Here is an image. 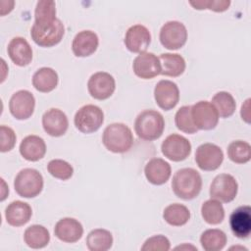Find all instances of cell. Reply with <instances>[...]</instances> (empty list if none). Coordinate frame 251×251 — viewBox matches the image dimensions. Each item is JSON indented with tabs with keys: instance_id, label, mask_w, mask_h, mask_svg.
I'll use <instances>...</instances> for the list:
<instances>
[{
	"instance_id": "6da1fadb",
	"label": "cell",
	"mask_w": 251,
	"mask_h": 251,
	"mask_svg": "<svg viewBox=\"0 0 251 251\" xmlns=\"http://www.w3.org/2000/svg\"><path fill=\"white\" fill-rule=\"evenodd\" d=\"M172 188L176 197L183 200H191L197 197L202 188V177L192 168L177 170L172 180Z\"/></svg>"
},
{
	"instance_id": "7a4b0ae2",
	"label": "cell",
	"mask_w": 251,
	"mask_h": 251,
	"mask_svg": "<svg viewBox=\"0 0 251 251\" xmlns=\"http://www.w3.org/2000/svg\"><path fill=\"white\" fill-rule=\"evenodd\" d=\"M165 128L163 115L155 110H144L138 114L134 122L137 136L146 141H153L161 137Z\"/></svg>"
},
{
	"instance_id": "3957f363",
	"label": "cell",
	"mask_w": 251,
	"mask_h": 251,
	"mask_svg": "<svg viewBox=\"0 0 251 251\" xmlns=\"http://www.w3.org/2000/svg\"><path fill=\"white\" fill-rule=\"evenodd\" d=\"M102 142L107 150L113 153L127 152L133 144L131 129L123 123H114L106 126Z\"/></svg>"
},
{
	"instance_id": "277c9868",
	"label": "cell",
	"mask_w": 251,
	"mask_h": 251,
	"mask_svg": "<svg viewBox=\"0 0 251 251\" xmlns=\"http://www.w3.org/2000/svg\"><path fill=\"white\" fill-rule=\"evenodd\" d=\"M43 176L35 169L25 168L21 170L15 177L14 188L19 196L33 198L43 189Z\"/></svg>"
},
{
	"instance_id": "5b68a950",
	"label": "cell",
	"mask_w": 251,
	"mask_h": 251,
	"mask_svg": "<svg viewBox=\"0 0 251 251\" xmlns=\"http://www.w3.org/2000/svg\"><path fill=\"white\" fill-rule=\"evenodd\" d=\"M65 34L64 24L56 19L47 25L33 24L30 29L31 39L40 47H53L61 42Z\"/></svg>"
},
{
	"instance_id": "8992f818",
	"label": "cell",
	"mask_w": 251,
	"mask_h": 251,
	"mask_svg": "<svg viewBox=\"0 0 251 251\" xmlns=\"http://www.w3.org/2000/svg\"><path fill=\"white\" fill-rule=\"evenodd\" d=\"M104 122V113L100 107L92 104L79 108L74 119L75 127L82 133L97 131Z\"/></svg>"
},
{
	"instance_id": "52a82bcc",
	"label": "cell",
	"mask_w": 251,
	"mask_h": 251,
	"mask_svg": "<svg viewBox=\"0 0 251 251\" xmlns=\"http://www.w3.org/2000/svg\"><path fill=\"white\" fill-rule=\"evenodd\" d=\"M160 42L169 50H177L184 46L187 40L185 25L177 21L167 22L160 30Z\"/></svg>"
},
{
	"instance_id": "ba28073f",
	"label": "cell",
	"mask_w": 251,
	"mask_h": 251,
	"mask_svg": "<svg viewBox=\"0 0 251 251\" xmlns=\"http://www.w3.org/2000/svg\"><path fill=\"white\" fill-rule=\"evenodd\" d=\"M238 184L236 179L228 174L218 175L210 185V196L220 202L229 203L237 195Z\"/></svg>"
},
{
	"instance_id": "9c48e42d",
	"label": "cell",
	"mask_w": 251,
	"mask_h": 251,
	"mask_svg": "<svg viewBox=\"0 0 251 251\" xmlns=\"http://www.w3.org/2000/svg\"><path fill=\"white\" fill-rule=\"evenodd\" d=\"M163 155L171 161L180 162L185 160L191 153V143L180 134L173 133L165 138L161 145Z\"/></svg>"
},
{
	"instance_id": "30bf717a",
	"label": "cell",
	"mask_w": 251,
	"mask_h": 251,
	"mask_svg": "<svg viewBox=\"0 0 251 251\" xmlns=\"http://www.w3.org/2000/svg\"><path fill=\"white\" fill-rule=\"evenodd\" d=\"M191 117L197 129L211 130L219 123V114L209 101H199L191 106Z\"/></svg>"
},
{
	"instance_id": "8fae6325",
	"label": "cell",
	"mask_w": 251,
	"mask_h": 251,
	"mask_svg": "<svg viewBox=\"0 0 251 251\" xmlns=\"http://www.w3.org/2000/svg\"><path fill=\"white\" fill-rule=\"evenodd\" d=\"M223 161L224 152L216 144L203 143L196 149L195 162L202 171H216L220 168Z\"/></svg>"
},
{
	"instance_id": "7c38bea8",
	"label": "cell",
	"mask_w": 251,
	"mask_h": 251,
	"mask_svg": "<svg viewBox=\"0 0 251 251\" xmlns=\"http://www.w3.org/2000/svg\"><path fill=\"white\" fill-rule=\"evenodd\" d=\"M90 96L96 100H106L112 96L116 89V81L113 75L106 72L93 74L87 82Z\"/></svg>"
},
{
	"instance_id": "4fadbf2b",
	"label": "cell",
	"mask_w": 251,
	"mask_h": 251,
	"mask_svg": "<svg viewBox=\"0 0 251 251\" xmlns=\"http://www.w3.org/2000/svg\"><path fill=\"white\" fill-rule=\"evenodd\" d=\"M35 98L28 90H19L15 92L9 101L11 115L17 120H27L34 112Z\"/></svg>"
},
{
	"instance_id": "5bb4252c",
	"label": "cell",
	"mask_w": 251,
	"mask_h": 251,
	"mask_svg": "<svg viewBox=\"0 0 251 251\" xmlns=\"http://www.w3.org/2000/svg\"><path fill=\"white\" fill-rule=\"evenodd\" d=\"M154 98L161 109L165 111L174 109L179 101V90L176 83L168 79L160 80L154 88Z\"/></svg>"
},
{
	"instance_id": "9a60e30c",
	"label": "cell",
	"mask_w": 251,
	"mask_h": 251,
	"mask_svg": "<svg viewBox=\"0 0 251 251\" xmlns=\"http://www.w3.org/2000/svg\"><path fill=\"white\" fill-rule=\"evenodd\" d=\"M132 70L136 76L143 79H151L161 75V63L154 53L144 52L135 57L132 63Z\"/></svg>"
},
{
	"instance_id": "2e32d148",
	"label": "cell",
	"mask_w": 251,
	"mask_h": 251,
	"mask_svg": "<svg viewBox=\"0 0 251 251\" xmlns=\"http://www.w3.org/2000/svg\"><path fill=\"white\" fill-rule=\"evenodd\" d=\"M151 42L149 29L142 25H131L126 32L125 45L132 53H144Z\"/></svg>"
},
{
	"instance_id": "e0dca14e",
	"label": "cell",
	"mask_w": 251,
	"mask_h": 251,
	"mask_svg": "<svg viewBox=\"0 0 251 251\" xmlns=\"http://www.w3.org/2000/svg\"><path fill=\"white\" fill-rule=\"evenodd\" d=\"M42 126L44 131L50 136L59 137L66 133L69 127L67 115L57 108L47 110L42 116Z\"/></svg>"
},
{
	"instance_id": "ac0fdd59",
	"label": "cell",
	"mask_w": 251,
	"mask_h": 251,
	"mask_svg": "<svg viewBox=\"0 0 251 251\" xmlns=\"http://www.w3.org/2000/svg\"><path fill=\"white\" fill-rule=\"evenodd\" d=\"M54 234L63 242L75 243L81 238L83 227L82 225L74 218H63L56 223Z\"/></svg>"
},
{
	"instance_id": "d6986e66",
	"label": "cell",
	"mask_w": 251,
	"mask_h": 251,
	"mask_svg": "<svg viewBox=\"0 0 251 251\" xmlns=\"http://www.w3.org/2000/svg\"><path fill=\"white\" fill-rule=\"evenodd\" d=\"M229 226L232 233L238 238H247L251 232V208L240 206L229 216Z\"/></svg>"
},
{
	"instance_id": "ffe728a7",
	"label": "cell",
	"mask_w": 251,
	"mask_h": 251,
	"mask_svg": "<svg viewBox=\"0 0 251 251\" xmlns=\"http://www.w3.org/2000/svg\"><path fill=\"white\" fill-rule=\"evenodd\" d=\"M7 52L12 62L19 67H25L31 63L32 49L24 37L16 36L12 38L8 44Z\"/></svg>"
},
{
	"instance_id": "44dd1931",
	"label": "cell",
	"mask_w": 251,
	"mask_h": 251,
	"mask_svg": "<svg viewBox=\"0 0 251 251\" xmlns=\"http://www.w3.org/2000/svg\"><path fill=\"white\" fill-rule=\"evenodd\" d=\"M144 174L150 183L162 185L169 180L172 175L171 165L162 158H152L145 165Z\"/></svg>"
},
{
	"instance_id": "7402d4cb",
	"label": "cell",
	"mask_w": 251,
	"mask_h": 251,
	"mask_svg": "<svg viewBox=\"0 0 251 251\" xmlns=\"http://www.w3.org/2000/svg\"><path fill=\"white\" fill-rule=\"evenodd\" d=\"M99 39L92 30H82L75 34L72 43V50L76 57H88L98 48Z\"/></svg>"
},
{
	"instance_id": "603a6c76",
	"label": "cell",
	"mask_w": 251,
	"mask_h": 251,
	"mask_svg": "<svg viewBox=\"0 0 251 251\" xmlns=\"http://www.w3.org/2000/svg\"><path fill=\"white\" fill-rule=\"evenodd\" d=\"M32 210L29 204L16 200L11 202L5 209V218L12 226H22L29 222Z\"/></svg>"
},
{
	"instance_id": "cb8c5ba5",
	"label": "cell",
	"mask_w": 251,
	"mask_h": 251,
	"mask_svg": "<svg viewBox=\"0 0 251 251\" xmlns=\"http://www.w3.org/2000/svg\"><path fill=\"white\" fill-rule=\"evenodd\" d=\"M20 153L24 159L36 162L42 159L46 153L45 141L37 135H27L20 144Z\"/></svg>"
},
{
	"instance_id": "d4e9b609",
	"label": "cell",
	"mask_w": 251,
	"mask_h": 251,
	"mask_svg": "<svg viewBox=\"0 0 251 251\" xmlns=\"http://www.w3.org/2000/svg\"><path fill=\"white\" fill-rule=\"evenodd\" d=\"M58 74L52 68L48 67L38 69L32 76L33 87L42 93H48L54 90L58 85Z\"/></svg>"
},
{
	"instance_id": "484cf974",
	"label": "cell",
	"mask_w": 251,
	"mask_h": 251,
	"mask_svg": "<svg viewBox=\"0 0 251 251\" xmlns=\"http://www.w3.org/2000/svg\"><path fill=\"white\" fill-rule=\"evenodd\" d=\"M161 63V75L176 77L183 74L186 68L185 60L179 54L163 53L159 57Z\"/></svg>"
},
{
	"instance_id": "4316f807",
	"label": "cell",
	"mask_w": 251,
	"mask_h": 251,
	"mask_svg": "<svg viewBox=\"0 0 251 251\" xmlns=\"http://www.w3.org/2000/svg\"><path fill=\"white\" fill-rule=\"evenodd\" d=\"M25 244L32 249L45 247L50 241V233L46 227L40 225H32L24 232Z\"/></svg>"
},
{
	"instance_id": "83f0119b",
	"label": "cell",
	"mask_w": 251,
	"mask_h": 251,
	"mask_svg": "<svg viewBox=\"0 0 251 251\" xmlns=\"http://www.w3.org/2000/svg\"><path fill=\"white\" fill-rule=\"evenodd\" d=\"M85 242L90 251H107L113 245V235L107 229L95 228L88 233Z\"/></svg>"
},
{
	"instance_id": "f1b7e54d",
	"label": "cell",
	"mask_w": 251,
	"mask_h": 251,
	"mask_svg": "<svg viewBox=\"0 0 251 251\" xmlns=\"http://www.w3.org/2000/svg\"><path fill=\"white\" fill-rule=\"evenodd\" d=\"M163 218L170 226H181L189 221L190 212L186 206L179 203H174L164 209Z\"/></svg>"
},
{
	"instance_id": "f546056e",
	"label": "cell",
	"mask_w": 251,
	"mask_h": 251,
	"mask_svg": "<svg viewBox=\"0 0 251 251\" xmlns=\"http://www.w3.org/2000/svg\"><path fill=\"white\" fill-rule=\"evenodd\" d=\"M226 234L218 228L205 230L200 236V243L206 251H220L226 244Z\"/></svg>"
},
{
	"instance_id": "4dcf8cb0",
	"label": "cell",
	"mask_w": 251,
	"mask_h": 251,
	"mask_svg": "<svg viewBox=\"0 0 251 251\" xmlns=\"http://www.w3.org/2000/svg\"><path fill=\"white\" fill-rule=\"evenodd\" d=\"M201 215L207 224L219 225L225 219V209L220 201L211 198L202 204Z\"/></svg>"
},
{
	"instance_id": "1f68e13d",
	"label": "cell",
	"mask_w": 251,
	"mask_h": 251,
	"mask_svg": "<svg viewBox=\"0 0 251 251\" xmlns=\"http://www.w3.org/2000/svg\"><path fill=\"white\" fill-rule=\"evenodd\" d=\"M221 118H229L233 115L236 108V103L233 96L226 91H220L216 93L211 102Z\"/></svg>"
},
{
	"instance_id": "d6a6232c",
	"label": "cell",
	"mask_w": 251,
	"mask_h": 251,
	"mask_svg": "<svg viewBox=\"0 0 251 251\" xmlns=\"http://www.w3.org/2000/svg\"><path fill=\"white\" fill-rule=\"evenodd\" d=\"M227 156L235 164H245L251 158V146L243 140H235L227 146Z\"/></svg>"
},
{
	"instance_id": "836d02e7",
	"label": "cell",
	"mask_w": 251,
	"mask_h": 251,
	"mask_svg": "<svg viewBox=\"0 0 251 251\" xmlns=\"http://www.w3.org/2000/svg\"><path fill=\"white\" fill-rule=\"evenodd\" d=\"M34 24L47 25L56 18V4L54 1H38L34 11Z\"/></svg>"
},
{
	"instance_id": "e575fe53",
	"label": "cell",
	"mask_w": 251,
	"mask_h": 251,
	"mask_svg": "<svg viewBox=\"0 0 251 251\" xmlns=\"http://www.w3.org/2000/svg\"><path fill=\"white\" fill-rule=\"evenodd\" d=\"M175 124L182 132L193 134L197 132V127L195 126L192 117H191V106H182L180 107L175 116Z\"/></svg>"
},
{
	"instance_id": "d590c367",
	"label": "cell",
	"mask_w": 251,
	"mask_h": 251,
	"mask_svg": "<svg viewBox=\"0 0 251 251\" xmlns=\"http://www.w3.org/2000/svg\"><path fill=\"white\" fill-rule=\"evenodd\" d=\"M47 170L52 176L61 180L71 178L74 174V168L72 165L61 159L51 160L47 165Z\"/></svg>"
},
{
	"instance_id": "8d00e7d4",
	"label": "cell",
	"mask_w": 251,
	"mask_h": 251,
	"mask_svg": "<svg viewBox=\"0 0 251 251\" xmlns=\"http://www.w3.org/2000/svg\"><path fill=\"white\" fill-rule=\"evenodd\" d=\"M189 4L196 10L209 9L214 12H225L230 5L229 0H201V1H190Z\"/></svg>"
},
{
	"instance_id": "74e56055",
	"label": "cell",
	"mask_w": 251,
	"mask_h": 251,
	"mask_svg": "<svg viewBox=\"0 0 251 251\" xmlns=\"http://www.w3.org/2000/svg\"><path fill=\"white\" fill-rule=\"evenodd\" d=\"M170 248V240L162 234L149 237L141 246L142 251H168Z\"/></svg>"
},
{
	"instance_id": "f35d334b",
	"label": "cell",
	"mask_w": 251,
	"mask_h": 251,
	"mask_svg": "<svg viewBox=\"0 0 251 251\" xmlns=\"http://www.w3.org/2000/svg\"><path fill=\"white\" fill-rule=\"evenodd\" d=\"M16 134L15 131L6 126H0V150L1 152L11 151L16 144Z\"/></svg>"
},
{
	"instance_id": "ab89813d",
	"label": "cell",
	"mask_w": 251,
	"mask_h": 251,
	"mask_svg": "<svg viewBox=\"0 0 251 251\" xmlns=\"http://www.w3.org/2000/svg\"><path fill=\"white\" fill-rule=\"evenodd\" d=\"M250 99L248 98L245 102H244V104H242V106H241V112H240V114H241V118H242V120L244 121V122H246L247 124H250V114H249V109H250Z\"/></svg>"
},
{
	"instance_id": "60d3db41",
	"label": "cell",
	"mask_w": 251,
	"mask_h": 251,
	"mask_svg": "<svg viewBox=\"0 0 251 251\" xmlns=\"http://www.w3.org/2000/svg\"><path fill=\"white\" fill-rule=\"evenodd\" d=\"M176 250L177 249H180V250H187V249H191V250H197V248L193 245H190V244H182V245H179V246H176L175 248Z\"/></svg>"
}]
</instances>
